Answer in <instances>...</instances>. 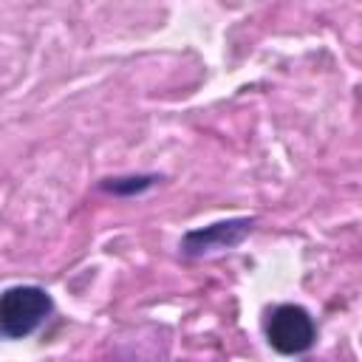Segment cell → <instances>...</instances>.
Returning a JSON list of instances; mask_svg holds the SVG:
<instances>
[{
	"instance_id": "obj_1",
	"label": "cell",
	"mask_w": 362,
	"mask_h": 362,
	"mask_svg": "<svg viewBox=\"0 0 362 362\" xmlns=\"http://www.w3.org/2000/svg\"><path fill=\"white\" fill-rule=\"evenodd\" d=\"M51 308L54 303L40 286H11L0 300V334L6 339H23L48 320Z\"/></svg>"
},
{
	"instance_id": "obj_2",
	"label": "cell",
	"mask_w": 362,
	"mask_h": 362,
	"mask_svg": "<svg viewBox=\"0 0 362 362\" xmlns=\"http://www.w3.org/2000/svg\"><path fill=\"white\" fill-rule=\"evenodd\" d=\"M266 339L277 354L297 356V354H305L314 345L317 328H314V320L305 308L277 305L266 320Z\"/></svg>"
},
{
	"instance_id": "obj_3",
	"label": "cell",
	"mask_w": 362,
	"mask_h": 362,
	"mask_svg": "<svg viewBox=\"0 0 362 362\" xmlns=\"http://www.w3.org/2000/svg\"><path fill=\"white\" fill-rule=\"evenodd\" d=\"M252 218H238V221H221V223H209L204 229L187 232L181 240V252L184 255H209L215 249H232L238 246L249 232H252Z\"/></svg>"
}]
</instances>
